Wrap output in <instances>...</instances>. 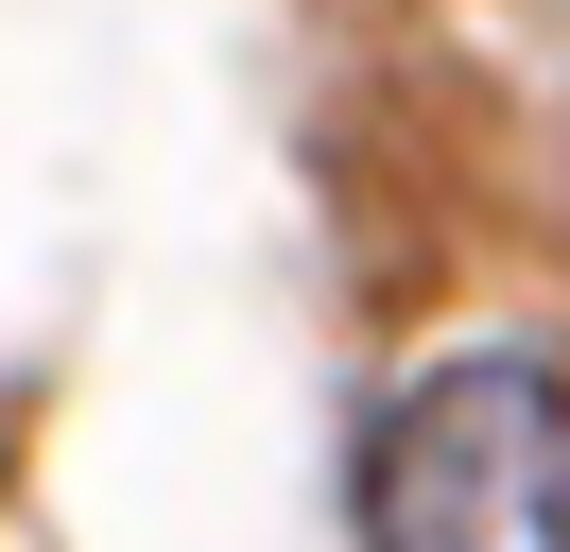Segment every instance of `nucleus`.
Segmentation results:
<instances>
[{"instance_id": "obj_1", "label": "nucleus", "mask_w": 570, "mask_h": 552, "mask_svg": "<svg viewBox=\"0 0 570 552\" xmlns=\"http://www.w3.org/2000/svg\"><path fill=\"white\" fill-rule=\"evenodd\" d=\"M346 518L363 552H570V363L466 345L397 379L346 466Z\"/></svg>"}]
</instances>
